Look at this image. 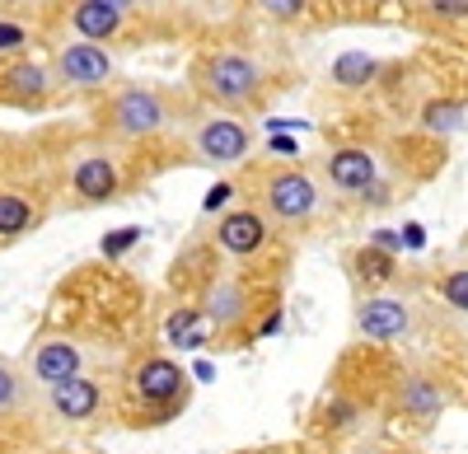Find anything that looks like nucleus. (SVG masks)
<instances>
[{
	"label": "nucleus",
	"instance_id": "nucleus-1",
	"mask_svg": "<svg viewBox=\"0 0 468 454\" xmlns=\"http://www.w3.org/2000/svg\"><path fill=\"white\" fill-rule=\"evenodd\" d=\"M132 398H141L145 407H183V398H187V375H183V365L178 361H169V356H145L136 370H132Z\"/></svg>",
	"mask_w": 468,
	"mask_h": 454
},
{
	"label": "nucleus",
	"instance_id": "nucleus-2",
	"mask_svg": "<svg viewBox=\"0 0 468 454\" xmlns=\"http://www.w3.org/2000/svg\"><path fill=\"white\" fill-rule=\"evenodd\" d=\"M356 328L370 343H399V337L412 333V305L399 295H370L356 310Z\"/></svg>",
	"mask_w": 468,
	"mask_h": 454
},
{
	"label": "nucleus",
	"instance_id": "nucleus-3",
	"mask_svg": "<svg viewBox=\"0 0 468 454\" xmlns=\"http://www.w3.org/2000/svg\"><path fill=\"white\" fill-rule=\"evenodd\" d=\"M258 80H262L258 61H249V57H239V52H220L216 61H207V94L220 99V103L249 99V94L258 90Z\"/></svg>",
	"mask_w": 468,
	"mask_h": 454
},
{
	"label": "nucleus",
	"instance_id": "nucleus-4",
	"mask_svg": "<svg viewBox=\"0 0 468 454\" xmlns=\"http://www.w3.org/2000/svg\"><path fill=\"white\" fill-rule=\"evenodd\" d=\"M314 206H319V187L309 183L300 169L271 174V183H267V211L277 220H309Z\"/></svg>",
	"mask_w": 468,
	"mask_h": 454
},
{
	"label": "nucleus",
	"instance_id": "nucleus-5",
	"mask_svg": "<svg viewBox=\"0 0 468 454\" xmlns=\"http://www.w3.org/2000/svg\"><path fill=\"white\" fill-rule=\"evenodd\" d=\"M80 365H85V356H80V347H75L70 337H43V343L33 347L28 375H33L37 385L57 389V385L75 380V375H80Z\"/></svg>",
	"mask_w": 468,
	"mask_h": 454
},
{
	"label": "nucleus",
	"instance_id": "nucleus-6",
	"mask_svg": "<svg viewBox=\"0 0 468 454\" xmlns=\"http://www.w3.org/2000/svg\"><path fill=\"white\" fill-rule=\"evenodd\" d=\"M57 70H61V80L66 85H103L108 75H112V57L99 48V43H66L61 52H57Z\"/></svg>",
	"mask_w": 468,
	"mask_h": 454
},
{
	"label": "nucleus",
	"instance_id": "nucleus-7",
	"mask_svg": "<svg viewBox=\"0 0 468 454\" xmlns=\"http://www.w3.org/2000/svg\"><path fill=\"white\" fill-rule=\"evenodd\" d=\"M197 155L207 164H239L249 155V132L234 118H211L197 132Z\"/></svg>",
	"mask_w": 468,
	"mask_h": 454
},
{
	"label": "nucleus",
	"instance_id": "nucleus-8",
	"mask_svg": "<svg viewBox=\"0 0 468 454\" xmlns=\"http://www.w3.org/2000/svg\"><path fill=\"white\" fill-rule=\"evenodd\" d=\"M48 407L61 422H94L99 407H103V389L90 380V375H75V380L48 389Z\"/></svg>",
	"mask_w": 468,
	"mask_h": 454
},
{
	"label": "nucleus",
	"instance_id": "nucleus-9",
	"mask_svg": "<svg viewBox=\"0 0 468 454\" xmlns=\"http://www.w3.org/2000/svg\"><path fill=\"white\" fill-rule=\"evenodd\" d=\"M160 122H165V103L154 99L150 90H127V94H117V103H112V127H117V132H127V136H150Z\"/></svg>",
	"mask_w": 468,
	"mask_h": 454
},
{
	"label": "nucleus",
	"instance_id": "nucleus-10",
	"mask_svg": "<svg viewBox=\"0 0 468 454\" xmlns=\"http://www.w3.org/2000/svg\"><path fill=\"white\" fill-rule=\"evenodd\" d=\"M216 239H220L225 253L249 258V253H258V248L267 244V220H262L258 211H229V216L216 225Z\"/></svg>",
	"mask_w": 468,
	"mask_h": 454
},
{
	"label": "nucleus",
	"instance_id": "nucleus-11",
	"mask_svg": "<svg viewBox=\"0 0 468 454\" xmlns=\"http://www.w3.org/2000/svg\"><path fill=\"white\" fill-rule=\"evenodd\" d=\"M375 174H379V164H375L370 150H361V145H346V150H333V155H328V178L337 187H346V193H370Z\"/></svg>",
	"mask_w": 468,
	"mask_h": 454
},
{
	"label": "nucleus",
	"instance_id": "nucleus-12",
	"mask_svg": "<svg viewBox=\"0 0 468 454\" xmlns=\"http://www.w3.org/2000/svg\"><path fill=\"white\" fill-rule=\"evenodd\" d=\"M70 183H75V193H80L85 202H108L117 193V169H112L108 155H85L80 164H75Z\"/></svg>",
	"mask_w": 468,
	"mask_h": 454
},
{
	"label": "nucleus",
	"instance_id": "nucleus-13",
	"mask_svg": "<svg viewBox=\"0 0 468 454\" xmlns=\"http://www.w3.org/2000/svg\"><path fill=\"white\" fill-rule=\"evenodd\" d=\"M399 407L417 422H436L445 412V394H441V385L426 380V375H408L403 389H399Z\"/></svg>",
	"mask_w": 468,
	"mask_h": 454
},
{
	"label": "nucleus",
	"instance_id": "nucleus-14",
	"mask_svg": "<svg viewBox=\"0 0 468 454\" xmlns=\"http://www.w3.org/2000/svg\"><path fill=\"white\" fill-rule=\"evenodd\" d=\"M70 24L75 33H80V43H108V37H117V28H122V15H112L103 5H94V0H80V5L70 10Z\"/></svg>",
	"mask_w": 468,
	"mask_h": 454
},
{
	"label": "nucleus",
	"instance_id": "nucleus-15",
	"mask_svg": "<svg viewBox=\"0 0 468 454\" xmlns=\"http://www.w3.org/2000/svg\"><path fill=\"white\" fill-rule=\"evenodd\" d=\"M0 85H10V94H15V99H33V103L52 90L48 70L37 66V61H10L5 70H0Z\"/></svg>",
	"mask_w": 468,
	"mask_h": 454
},
{
	"label": "nucleus",
	"instance_id": "nucleus-16",
	"mask_svg": "<svg viewBox=\"0 0 468 454\" xmlns=\"http://www.w3.org/2000/svg\"><path fill=\"white\" fill-rule=\"evenodd\" d=\"M207 314L216 319V328H234L244 319V290L234 281H216L211 295H207Z\"/></svg>",
	"mask_w": 468,
	"mask_h": 454
},
{
	"label": "nucleus",
	"instance_id": "nucleus-17",
	"mask_svg": "<svg viewBox=\"0 0 468 454\" xmlns=\"http://www.w3.org/2000/svg\"><path fill=\"white\" fill-rule=\"evenodd\" d=\"M370 75H375V57H366V52H342V57L333 61V80H337L342 90H361Z\"/></svg>",
	"mask_w": 468,
	"mask_h": 454
},
{
	"label": "nucleus",
	"instance_id": "nucleus-18",
	"mask_svg": "<svg viewBox=\"0 0 468 454\" xmlns=\"http://www.w3.org/2000/svg\"><path fill=\"white\" fill-rule=\"evenodd\" d=\"M33 225V206L19 193H0V239H15Z\"/></svg>",
	"mask_w": 468,
	"mask_h": 454
},
{
	"label": "nucleus",
	"instance_id": "nucleus-19",
	"mask_svg": "<svg viewBox=\"0 0 468 454\" xmlns=\"http://www.w3.org/2000/svg\"><path fill=\"white\" fill-rule=\"evenodd\" d=\"M24 375L5 361V356H0V417H5V412H19L24 407Z\"/></svg>",
	"mask_w": 468,
	"mask_h": 454
},
{
	"label": "nucleus",
	"instance_id": "nucleus-20",
	"mask_svg": "<svg viewBox=\"0 0 468 454\" xmlns=\"http://www.w3.org/2000/svg\"><path fill=\"white\" fill-rule=\"evenodd\" d=\"M202 314L197 310H178L174 319H169V337H174V343L178 347H202Z\"/></svg>",
	"mask_w": 468,
	"mask_h": 454
},
{
	"label": "nucleus",
	"instance_id": "nucleus-21",
	"mask_svg": "<svg viewBox=\"0 0 468 454\" xmlns=\"http://www.w3.org/2000/svg\"><path fill=\"white\" fill-rule=\"evenodd\" d=\"M356 272L366 281H388V277H394V258H388L384 248H361L356 253Z\"/></svg>",
	"mask_w": 468,
	"mask_h": 454
},
{
	"label": "nucleus",
	"instance_id": "nucleus-22",
	"mask_svg": "<svg viewBox=\"0 0 468 454\" xmlns=\"http://www.w3.org/2000/svg\"><path fill=\"white\" fill-rule=\"evenodd\" d=\"M421 122L431 127V132H454L459 122H463V103H426V112H421Z\"/></svg>",
	"mask_w": 468,
	"mask_h": 454
},
{
	"label": "nucleus",
	"instance_id": "nucleus-23",
	"mask_svg": "<svg viewBox=\"0 0 468 454\" xmlns=\"http://www.w3.org/2000/svg\"><path fill=\"white\" fill-rule=\"evenodd\" d=\"M441 295H445V305H450V310H459V314H468V268H459V272H450V277L441 281Z\"/></svg>",
	"mask_w": 468,
	"mask_h": 454
},
{
	"label": "nucleus",
	"instance_id": "nucleus-24",
	"mask_svg": "<svg viewBox=\"0 0 468 454\" xmlns=\"http://www.w3.org/2000/svg\"><path fill=\"white\" fill-rule=\"evenodd\" d=\"M141 239V230H136V225H127V230H112L108 239H103V258H117V253H127L132 244Z\"/></svg>",
	"mask_w": 468,
	"mask_h": 454
},
{
	"label": "nucleus",
	"instance_id": "nucleus-25",
	"mask_svg": "<svg viewBox=\"0 0 468 454\" xmlns=\"http://www.w3.org/2000/svg\"><path fill=\"white\" fill-rule=\"evenodd\" d=\"M258 5H262L271 19H295V15H304L309 0H258Z\"/></svg>",
	"mask_w": 468,
	"mask_h": 454
},
{
	"label": "nucleus",
	"instance_id": "nucleus-26",
	"mask_svg": "<svg viewBox=\"0 0 468 454\" xmlns=\"http://www.w3.org/2000/svg\"><path fill=\"white\" fill-rule=\"evenodd\" d=\"M426 5L441 19H468V0H426Z\"/></svg>",
	"mask_w": 468,
	"mask_h": 454
},
{
	"label": "nucleus",
	"instance_id": "nucleus-27",
	"mask_svg": "<svg viewBox=\"0 0 468 454\" xmlns=\"http://www.w3.org/2000/svg\"><path fill=\"white\" fill-rule=\"evenodd\" d=\"M24 43V28L19 24H0V48H19Z\"/></svg>",
	"mask_w": 468,
	"mask_h": 454
},
{
	"label": "nucleus",
	"instance_id": "nucleus-28",
	"mask_svg": "<svg viewBox=\"0 0 468 454\" xmlns=\"http://www.w3.org/2000/svg\"><path fill=\"white\" fill-rule=\"evenodd\" d=\"M94 5H103V10H112V15H127L136 0H94Z\"/></svg>",
	"mask_w": 468,
	"mask_h": 454
},
{
	"label": "nucleus",
	"instance_id": "nucleus-29",
	"mask_svg": "<svg viewBox=\"0 0 468 454\" xmlns=\"http://www.w3.org/2000/svg\"><path fill=\"white\" fill-rule=\"evenodd\" d=\"M225 197H229V187H211V193H207V211H216Z\"/></svg>",
	"mask_w": 468,
	"mask_h": 454
},
{
	"label": "nucleus",
	"instance_id": "nucleus-30",
	"mask_svg": "<svg viewBox=\"0 0 468 454\" xmlns=\"http://www.w3.org/2000/svg\"><path fill=\"white\" fill-rule=\"evenodd\" d=\"M366 454H388V449H366Z\"/></svg>",
	"mask_w": 468,
	"mask_h": 454
}]
</instances>
